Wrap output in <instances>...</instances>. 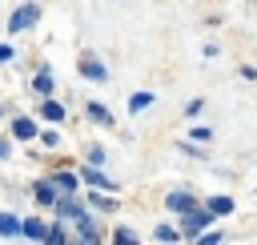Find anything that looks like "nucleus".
<instances>
[{
	"label": "nucleus",
	"mask_w": 257,
	"mask_h": 245,
	"mask_svg": "<svg viewBox=\"0 0 257 245\" xmlns=\"http://www.w3.org/2000/svg\"><path fill=\"white\" fill-rule=\"evenodd\" d=\"M4 153H8V145H0V157H4Z\"/></svg>",
	"instance_id": "obj_24"
},
{
	"label": "nucleus",
	"mask_w": 257,
	"mask_h": 245,
	"mask_svg": "<svg viewBox=\"0 0 257 245\" xmlns=\"http://www.w3.org/2000/svg\"><path fill=\"white\" fill-rule=\"evenodd\" d=\"M84 181H92L96 189H112V181H108L104 173H96V169H84Z\"/></svg>",
	"instance_id": "obj_10"
},
{
	"label": "nucleus",
	"mask_w": 257,
	"mask_h": 245,
	"mask_svg": "<svg viewBox=\"0 0 257 245\" xmlns=\"http://www.w3.org/2000/svg\"><path fill=\"white\" fill-rule=\"evenodd\" d=\"M165 205H169V209H177V213H189V209H197L189 193H169V201H165Z\"/></svg>",
	"instance_id": "obj_4"
},
{
	"label": "nucleus",
	"mask_w": 257,
	"mask_h": 245,
	"mask_svg": "<svg viewBox=\"0 0 257 245\" xmlns=\"http://www.w3.org/2000/svg\"><path fill=\"white\" fill-rule=\"evenodd\" d=\"M8 56H12V48H8V44H0V60H8Z\"/></svg>",
	"instance_id": "obj_23"
},
{
	"label": "nucleus",
	"mask_w": 257,
	"mask_h": 245,
	"mask_svg": "<svg viewBox=\"0 0 257 245\" xmlns=\"http://www.w3.org/2000/svg\"><path fill=\"white\" fill-rule=\"evenodd\" d=\"M36 16H40V8H32V4H28V8H20V12H12V16H8V28H12V32L32 28V24H36Z\"/></svg>",
	"instance_id": "obj_2"
},
{
	"label": "nucleus",
	"mask_w": 257,
	"mask_h": 245,
	"mask_svg": "<svg viewBox=\"0 0 257 245\" xmlns=\"http://www.w3.org/2000/svg\"><path fill=\"white\" fill-rule=\"evenodd\" d=\"M80 72H84L88 80H104V76H108V72H104V64H100V60H92V56H84V60H80Z\"/></svg>",
	"instance_id": "obj_3"
},
{
	"label": "nucleus",
	"mask_w": 257,
	"mask_h": 245,
	"mask_svg": "<svg viewBox=\"0 0 257 245\" xmlns=\"http://www.w3.org/2000/svg\"><path fill=\"white\" fill-rule=\"evenodd\" d=\"M88 201H92V205H96V209H116V201H108V197H100V193H92V197H88Z\"/></svg>",
	"instance_id": "obj_17"
},
{
	"label": "nucleus",
	"mask_w": 257,
	"mask_h": 245,
	"mask_svg": "<svg viewBox=\"0 0 257 245\" xmlns=\"http://www.w3.org/2000/svg\"><path fill=\"white\" fill-rule=\"evenodd\" d=\"M12 133H16V137H20V141H28V137H32V133H36V125H32V120H24V116H20V120H16V125H12Z\"/></svg>",
	"instance_id": "obj_9"
},
{
	"label": "nucleus",
	"mask_w": 257,
	"mask_h": 245,
	"mask_svg": "<svg viewBox=\"0 0 257 245\" xmlns=\"http://www.w3.org/2000/svg\"><path fill=\"white\" fill-rule=\"evenodd\" d=\"M112 241H116V245H141V241H137L128 229H116V237H112Z\"/></svg>",
	"instance_id": "obj_16"
},
{
	"label": "nucleus",
	"mask_w": 257,
	"mask_h": 245,
	"mask_svg": "<svg viewBox=\"0 0 257 245\" xmlns=\"http://www.w3.org/2000/svg\"><path fill=\"white\" fill-rule=\"evenodd\" d=\"M56 189H76V177L72 173H56Z\"/></svg>",
	"instance_id": "obj_15"
},
{
	"label": "nucleus",
	"mask_w": 257,
	"mask_h": 245,
	"mask_svg": "<svg viewBox=\"0 0 257 245\" xmlns=\"http://www.w3.org/2000/svg\"><path fill=\"white\" fill-rule=\"evenodd\" d=\"M20 229H24V237H44V225L40 221H24Z\"/></svg>",
	"instance_id": "obj_14"
},
{
	"label": "nucleus",
	"mask_w": 257,
	"mask_h": 245,
	"mask_svg": "<svg viewBox=\"0 0 257 245\" xmlns=\"http://www.w3.org/2000/svg\"><path fill=\"white\" fill-rule=\"evenodd\" d=\"M60 217H72V221H80L84 213H80V205H76L72 197H64V201H60Z\"/></svg>",
	"instance_id": "obj_7"
},
{
	"label": "nucleus",
	"mask_w": 257,
	"mask_h": 245,
	"mask_svg": "<svg viewBox=\"0 0 257 245\" xmlns=\"http://www.w3.org/2000/svg\"><path fill=\"white\" fill-rule=\"evenodd\" d=\"M36 197L48 205V201H56V185H36Z\"/></svg>",
	"instance_id": "obj_13"
},
{
	"label": "nucleus",
	"mask_w": 257,
	"mask_h": 245,
	"mask_svg": "<svg viewBox=\"0 0 257 245\" xmlns=\"http://www.w3.org/2000/svg\"><path fill=\"white\" fill-rule=\"evenodd\" d=\"M201 108H205V100H189V104H185V112H189V116H197Z\"/></svg>",
	"instance_id": "obj_21"
},
{
	"label": "nucleus",
	"mask_w": 257,
	"mask_h": 245,
	"mask_svg": "<svg viewBox=\"0 0 257 245\" xmlns=\"http://www.w3.org/2000/svg\"><path fill=\"white\" fill-rule=\"evenodd\" d=\"M36 88H40V92H52V76L40 72V76H36Z\"/></svg>",
	"instance_id": "obj_19"
},
{
	"label": "nucleus",
	"mask_w": 257,
	"mask_h": 245,
	"mask_svg": "<svg viewBox=\"0 0 257 245\" xmlns=\"http://www.w3.org/2000/svg\"><path fill=\"white\" fill-rule=\"evenodd\" d=\"M0 233H4V237H16V233H20V221H16L12 213H0Z\"/></svg>",
	"instance_id": "obj_5"
},
{
	"label": "nucleus",
	"mask_w": 257,
	"mask_h": 245,
	"mask_svg": "<svg viewBox=\"0 0 257 245\" xmlns=\"http://www.w3.org/2000/svg\"><path fill=\"white\" fill-rule=\"evenodd\" d=\"M40 112H44L48 120H60V116H64V108H60V104H52V100H44V104H40Z\"/></svg>",
	"instance_id": "obj_11"
},
{
	"label": "nucleus",
	"mask_w": 257,
	"mask_h": 245,
	"mask_svg": "<svg viewBox=\"0 0 257 245\" xmlns=\"http://www.w3.org/2000/svg\"><path fill=\"white\" fill-rule=\"evenodd\" d=\"M157 237H161V241H177V237H181V233H177V229H173V225H161V229H157Z\"/></svg>",
	"instance_id": "obj_18"
},
{
	"label": "nucleus",
	"mask_w": 257,
	"mask_h": 245,
	"mask_svg": "<svg viewBox=\"0 0 257 245\" xmlns=\"http://www.w3.org/2000/svg\"><path fill=\"white\" fill-rule=\"evenodd\" d=\"M197 245H221V233H205V237H201Z\"/></svg>",
	"instance_id": "obj_22"
},
{
	"label": "nucleus",
	"mask_w": 257,
	"mask_h": 245,
	"mask_svg": "<svg viewBox=\"0 0 257 245\" xmlns=\"http://www.w3.org/2000/svg\"><path fill=\"white\" fill-rule=\"evenodd\" d=\"M209 221H213V213H209V209H189V213H185V233H189V237H197Z\"/></svg>",
	"instance_id": "obj_1"
},
{
	"label": "nucleus",
	"mask_w": 257,
	"mask_h": 245,
	"mask_svg": "<svg viewBox=\"0 0 257 245\" xmlns=\"http://www.w3.org/2000/svg\"><path fill=\"white\" fill-rule=\"evenodd\" d=\"M209 213L217 217V213H233V201L229 197H209Z\"/></svg>",
	"instance_id": "obj_6"
},
{
	"label": "nucleus",
	"mask_w": 257,
	"mask_h": 245,
	"mask_svg": "<svg viewBox=\"0 0 257 245\" xmlns=\"http://www.w3.org/2000/svg\"><path fill=\"white\" fill-rule=\"evenodd\" d=\"M193 141H201V145L213 141V129H193Z\"/></svg>",
	"instance_id": "obj_20"
},
{
	"label": "nucleus",
	"mask_w": 257,
	"mask_h": 245,
	"mask_svg": "<svg viewBox=\"0 0 257 245\" xmlns=\"http://www.w3.org/2000/svg\"><path fill=\"white\" fill-rule=\"evenodd\" d=\"M88 116H92V120H100V125H112L108 108H100V104H88Z\"/></svg>",
	"instance_id": "obj_12"
},
{
	"label": "nucleus",
	"mask_w": 257,
	"mask_h": 245,
	"mask_svg": "<svg viewBox=\"0 0 257 245\" xmlns=\"http://www.w3.org/2000/svg\"><path fill=\"white\" fill-rule=\"evenodd\" d=\"M149 104H153V92H137V96L128 100V108H133V112H145Z\"/></svg>",
	"instance_id": "obj_8"
}]
</instances>
